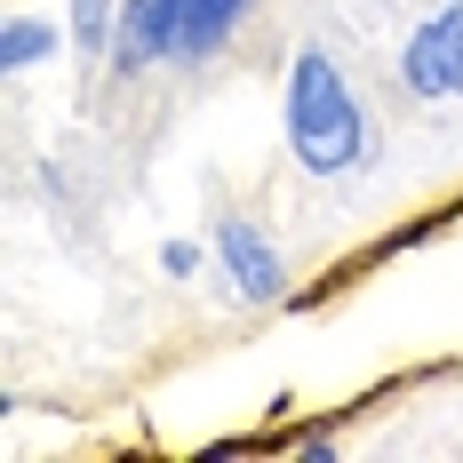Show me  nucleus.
<instances>
[{"label":"nucleus","mask_w":463,"mask_h":463,"mask_svg":"<svg viewBox=\"0 0 463 463\" xmlns=\"http://www.w3.org/2000/svg\"><path fill=\"white\" fill-rule=\"evenodd\" d=\"M216 264H224V279L240 288V296H256V304H272L279 279H288L279 272V248L248 224V216H224V224H216Z\"/></svg>","instance_id":"20e7f679"},{"label":"nucleus","mask_w":463,"mask_h":463,"mask_svg":"<svg viewBox=\"0 0 463 463\" xmlns=\"http://www.w3.org/2000/svg\"><path fill=\"white\" fill-rule=\"evenodd\" d=\"M288 152L312 176H352L368 160V112H360V96L344 89V72H335L327 48H304L288 64Z\"/></svg>","instance_id":"f257e3e1"},{"label":"nucleus","mask_w":463,"mask_h":463,"mask_svg":"<svg viewBox=\"0 0 463 463\" xmlns=\"http://www.w3.org/2000/svg\"><path fill=\"white\" fill-rule=\"evenodd\" d=\"M400 72L416 96H463V8H439L423 16L408 48H400Z\"/></svg>","instance_id":"f03ea898"},{"label":"nucleus","mask_w":463,"mask_h":463,"mask_svg":"<svg viewBox=\"0 0 463 463\" xmlns=\"http://www.w3.org/2000/svg\"><path fill=\"white\" fill-rule=\"evenodd\" d=\"M48 48H56V24H41V16H16V24L0 33V64H8V72H24V64H41Z\"/></svg>","instance_id":"423d86ee"},{"label":"nucleus","mask_w":463,"mask_h":463,"mask_svg":"<svg viewBox=\"0 0 463 463\" xmlns=\"http://www.w3.org/2000/svg\"><path fill=\"white\" fill-rule=\"evenodd\" d=\"M176 56V0H120V24H112V64L120 72H152Z\"/></svg>","instance_id":"7ed1b4c3"},{"label":"nucleus","mask_w":463,"mask_h":463,"mask_svg":"<svg viewBox=\"0 0 463 463\" xmlns=\"http://www.w3.org/2000/svg\"><path fill=\"white\" fill-rule=\"evenodd\" d=\"M160 272L192 279V272H200V240H168V248H160Z\"/></svg>","instance_id":"6e6552de"},{"label":"nucleus","mask_w":463,"mask_h":463,"mask_svg":"<svg viewBox=\"0 0 463 463\" xmlns=\"http://www.w3.org/2000/svg\"><path fill=\"white\" fill-rule=\"evenodd\" d=\"M256 0H176V64H208Z\"/></svg>","instance_id":"39448f33"},{"label":"nucleus","mask_w":463,"mask_h":463,"mask_svg":"<svg viewBox=\"0 0 463 463\" xmlns=\"http://www.w3.org/2000/svg\"><path fill=\"white\" fill-rule=\"evenodd\" d=\"M112 24H120L112 0H72V48L80 56H112Z\"/></svg>","instance_id":"0eeeda50"}]
</instances>
